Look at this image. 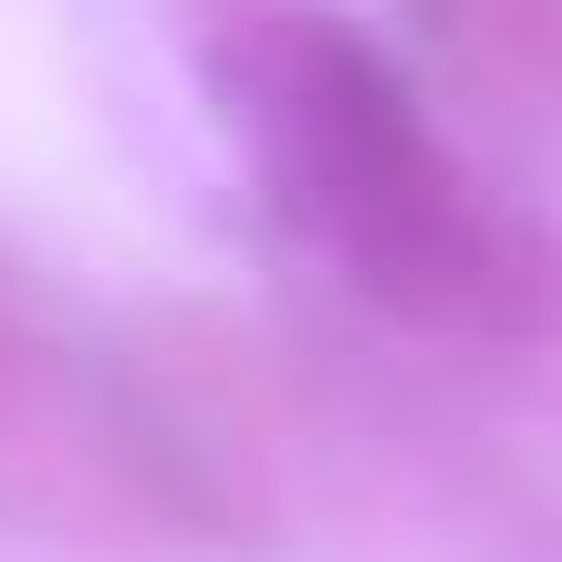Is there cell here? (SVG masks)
<instances>
[{
  "label": "cell",
  "instance_id": "obj_1",
  "mask_svg": "<svg viewBox=\"0 0 562 562\" xmlns=\"http://www.w3.org/2000/svg\"><path fill=\"white\" fill-rule=\"evenodd\" d=\"M229 125L271 209L396 313H459L490 292V229L438 157L417 94L364 32L281 11L229 53Z\"/></svg>",
  "mask_w": 562,
  "mask_h": 562
}]
</instances>
